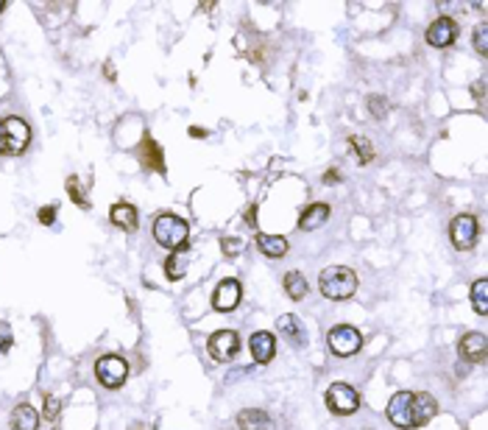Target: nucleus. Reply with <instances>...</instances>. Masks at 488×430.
Segmentation results:
<instances>
[{"label": "nucleus", "instance_id": "f704fd0d", "mask_svg": "<svg viewBox=\"0 0 488 430\" xmlns=\"http://www.w3.org/2000/svg\"><path fill=\"white\" fill-rule=\"evenodd\" d=\"M106 78L115 81V67H112V64H106Z\"/></svg>", "mask_w": 488, "mask_h": 430}, {"label": "nucleus", "instance_id": "72a5a7b5", "mask_svg": "<svg viewBox=\"0 0 488 430\" xmlns=\"http://www.w3.org/2000/svg\"><path fill=\"white\" fill-rule=\"evenodd\" d=\"M326 182H332V179H340V174L338 171H326V176H324Z\"/></svg>", "mask_w": 488, "mask_h": 430}, {"label": "nucleus", "instance_id": "f3484780", "mask_svg": "<svg viewBox=\"0 0 488 430\" xmlns=\"http://www.w3.org/2000/svg\"><path fill=\"white\" fill-rule=\"evenodd\" d=\"M36 428H39V414L28 403H20L11 411V430H36Z\"/></svg>", "mask_w": 488, "mask_h": 430}, {"label": "nucleus", "instance_id": "1a4fd4ad", "mask_svg": "<svg viewBox=\"0 0 488 430\" xmlns=\"http://www.w3.org/2000/svg\"><path fill=\"white\" fill-rule=\"evenodd\" d=\"M450 237H452V243H455L458 249H464V251L472 249L475 240H478V218L469 213L452 218V223H450Z\"/></svg>", "mask_w": 488, "mask_h": 430}, {"label": "nucleus", "instance_id": "f257e3e1", "mask_svg": "<svg viewBox=\"0 0 488 430\" xmlns=\"http://www.w3.org/2000/svg\"><path fill=\"white\" fill-rule=\"evenodd\" d=\"M436 414H438V403L433 400V394H424V391H399L388 403L391 425L402 430L424 428Z\"/></svg>", "mask_w": 488, "mask_h": 430}, {"label": "nucleus", "instance_id": "2eb2a0df", "mask_svg": "<svg viewBox=\"0 0 488 430\" xmlns=\"http://www.w3.org/2000/svg\"><path fill=\"white\" fill-rule=\"evenodd\" d=\"M109 221H112L115 226L126 229V232H134V229H137V223H140V218H137V210H134L131 204H126V202H117V204H112V210H109Z\"/></svg>", "mask_w": 488, "mask_h": 430}, {"label": "nucleus", "instance_id": "393cba45", "mask_svg": "<svg viewBox=\"0 0 488 430\" xmlns=\"http://www.w3.org/2000/svg\"><path fill=\"white\" fill-rule=\"evenodd\" d=\"M368 112L374 118H385L388 115V101L382 95H368Z\"/></svg>", "mask_w": 488, "mask_h": 430}, {"label": "nucleus", "instance_id": "ddd939ff", "mask_svg": "<svg viewBox=\"0 0 488 430\" xmlns=\"http://www.w3.org/2000/svg\"><path fill=\"white\" fill-rule=\"evenodd\" d=\"M248 349H251V355H254L257 363H268L276 355V338L268 330H259V333H254L248 338Z\"/></svg>", "mask_w": 488, "mask_h": 430}, {"label": "nucleus", "instance_id": "4468645a", "mask_svg": "<svg viewBox=\"0 0 488 430\" xmlns=\"http://www.w3.org/2000/svg\"><path fill=\"white\" fill-rule=\"evenodd\" d=\"M140 160H143L145 168H151V171H157V174H165V157H162V148L157 146V140H154L151 134H145L143 143H140Z\"/></svg>", "mask_w": 488, "mask_h": 430}, {"label": "nucleus", "instance_id": "dca6fc26", "mask_svg": "<svg viewBox=\"0 0 488 430\" xmlns=\"http://www.w3.org/2000/svg\"><path fill=\"white\" fill-rule=\"evenodd\" d=\"M276 327H279V333H282L293 347H304V344H307V333H304L299 316H282V319L276 321Z\"/></svg>", "mask_w": 488, "mask_h": 430}, {"label": "nucleus", "instance_id": "c9c22d12", "mask_svg": "<svg viewBox=\"0 0 488 430\" xmlns=\"http://www.w3.org/2000/svg\"><path fill=\"white\" fill-rule=\"evenodd\" d=\"M245 218H248V223L254 226V207H248V213H245Z\"/></svg>", "mask_w": 488, "mask_h": 430}, {"label": "nucleus", "instance_id": "cd10ccee", "mask_svg": "<svg viewBox=\"0 0 488 430\" xmlns=\"http://www.w3.org/2000/svg\"><path fill=\"white\" fill-rule=\"evenodd\" d=\"M475 48H478V53L488 56V25H478V31H475Z\"/></svg>", "mask_w": 488, "mask_h": 430}, {"label": "nucleus", "instance_id": "f03ea898", "mask_svg": "<svg viewBox=\"0 0 488 430\" xmlns=\"http://www.w3.org/2000/svg\"><path fill=\"white\" fill-rule=\"evenodd\" d=\"M318 288L326 299L332 302H343V299H352L354 291H357V274L346 265H329L321 271L318 277Z\"/></svg>", "mask_w": 488, "mask_h": 430}, {"label": "nucleus", "instance_id": "5701e85b", "mask_svg": "<svg viewBox=\"0 0 488 430\" xmlns=\"http://www.w3.org/2000/svg\"><path fill=\"white\" fill-rule=\"evenodd\" d=\"M472 307L480 313V316H488V279H478L472 285Z\"/></svg>", "mask_w": 488, "mask_h": 430}, {"label": "nucleus", "instance_id": "6ab92c4d", "mask_svg": "<svg viewBox=\"0 0 488 430\" xmlns=\"http://www.w3.org/2000/svg\"><path fill=\"white\" fill-rule=\"evenodd\" d=\"M257 246H259V251L265 257H273V260L287 254V237H282V235H259Z\"/></svg>", "mask_w": 488, "mask_h": 430}, {"label": "nucleus", "instance_id": "473e14b6", "mask_svg": "<svg viewBox=\"0 0 488 430\" xmlns=\"http://www.w3.org/2000/svg\"><path fill=\"white\" fill-rule=\"evenodd\" d=\"M190 134H193V137H204L207 132H204V129H199V126H193V129H190Z\"/></svg>", "mask_w": 488, "mask_h": 430}, {"label": "nucleus", "instance_id": "b1692460", "mask_svg": "<svg viewBox=\"0 0 488 430\" xmlns=\"http://www.w3.org/2000/svg\"><path fill=\"white\" fill-rule=\"evenodd\" d=\"M165 271H168V279H182V277H185V257L179 260V249H176V251L168 257Z\"/></svg>", "mask_w": 488, "mask_h": 430}, {"label": "nucleus", "instance_id": "6e6552de", "mask_svg": "<svg viewBox=\"0 0 488 430\" xmlns=\"http://www.w3.org/2000/svg\"><path fill=\"white\" fill-rule=\"evenodd\" d=\"M3 129H6V154H22L31 143L28 123L20 118H3Z\"/></svg>", "mask_w": 488, "mask_h": 430}, {"label": "nucleus", "instance_id": "e433bc0d", "mask_svg": "<svg viewBox=\"0 0 488 430\" xmlns=\"http://www.w3.org/2000/svg\"><path fill=\"white\" fill-rule=\"evenodd\" d=\"M3 8H6V0H0V11H3Z\"/></svg>", "mask_w": 488, "mask_h": 430}, {"label": "nucleus", "instance_id": "f8f14e48", "mask_svg": "<svg viewBox=\"0 0 488 430\" xmlns=\"http://www.w3.org/2000/svg\"><path fill=\"white\" fill-rule=\"evenodd\" d=\"M488 352V341L483 333H466L458 344V355L466 361V363H483Z\"/></svg>", "mask_w": 488, "mask_h": 430}, {"label": "nucleus", "instance_id": "c85d7f7f", "mask_svg": "<svg viewBox=\"0 0 488 430\" xmlns=\"http://www.w3.org/2000/svg\"><path fill=\"white\" fill-rule=\"evenodd\" d=\"M221 249H224V254H229V257H238V254L243 251V240H235V237H224V240H221Z\"/></svg>", "mask_w": 488, "mask_h": 430}, {"label": "nucleus", "instance_id": "2f4dec72", "mask_svg": "<svg viewBox=\"0 0 488 430\" xmlns=\"http://www.w3.org/2000/svg\"><path fill=\"white\" fill-rule=\"evenodd\" d=\"M0 154H6V129H3V120H0Z\"/></svg>", "mask_w": 488, "mask_h": 430}, {"label": "nucleus", "instance_id": "a878e982", "mask_svg": "<svg viewBox=\"0 0 488 430\" xmlns=\"http://www.w3.org/2000/svg\"><path fill=\"white\" fill-rule=\"evenodd\" d=\"M67 193H70V199H73L78 207H87V199H84V193H81L78 176H70V179H67Z\"/></svg>", "mask_w": 488, "mask_h": 430}, {"label": "nucleus", "instance_id": "c756f323", "mask_svg": "<svg viewBox=\"0 0 488 430\" xmlns=\"http://www.w3.org/2000/svg\"><path fill=\"white\" fill-rule=\"evenodd\" d=\"M14 344V335H11V327L6 321H0V352H8Z\"/></svg>", "mask_w": 488, "mask_h": 430}, {"label": "nucleus", "instance_id": "20e7f679", "mask_svg": "<svg viewBox=\"0 0 488 430\" xmlns=\"http://www.w3.org/2000/svg\"><path fill=\"white\" fill-rule=\"evenodd\" d=\"M326 405L338 417H352L360 408V394L349 383H332L326 389Z\"/></svg>", "mask_w": 488, "mask_h": 430}, {"label": "nucleus", "instance_id": "aec40b11", "mask_svg": "<svg viewBox=\"0 0 488 430\" xmlns=\"http://www.w3.org/2000/svg\"><path fill=\"white\" fill-rule=\"evenodd\" d=\"M326 218H329V204L318 202V204L304 207V213H301V218H299V226H301V229H318Z\"/></svg>", "mask_w": 488, "mask_h": 430}, {"label": "nucleus", "instance_id": "7c9ffc66", "mask_svg": "<svg viewBox=\"0 0 488 430\" xmlns=\"http://www.w3.org/2000/svg\"><path fill=\"white\" fill-rule=\"evenodd\" d=\"M36 218H39V223L50 226V223L56 221V204H48V207H42V210L36 213Z\"/></svg>", "mask_w": 488, "mask_h": 430}, {"label": "nucleus", "instance_id": "412c9836", "mask_svg": "<svg viewBox=\"0 0 488 430\" xmlns=\"http://www.w3.org/2000/svg\"><path fill=\"white\" fill-rule=\"evenodd\" d=\"M285 291H287V296L290 299H304L307 296V279H304V274H299V271H287L285 274Z\"/></svg>", "mask_w": 488, "mask_h": 430}, {"label": "nucleus", "instance_id": "9d476101", "mask_svg": "<svg viewBox=\"0 0 488 430\" xmlns=\"http://www.w3.org/2000/svg\"><path fill=\"white\" fill-rule=\"evenodd\" d=\"M458 39V22L452 17H438L430 28H427V42L433 48H447Z\"/></svg>", "mask_w": 488, "mask_h": 430}, {"label": "nucleus", "instance_id": "a211bd4d", "mask_svg": "<svg viewBox=\"0 0 488 430\" xmlns=\"http://www.w3.org/2000/svg\"><path fill=\"white\" fill-rule=\"evenodd\" d=\"M238 428L241 430H273V422L265 411H257V408H248L238 414Z\"/></svg>", "mask_w": 488, "mask_h": 430}, {"label": "nucleus", "instance_id": "4be33fe9", "mask_svg": "<svg viewBox=\"0 0 488 430\" xmlns=\"http://www.w3.org/2000/svg\"><path fill=\"white\" fill-rule=\"evenodd\" d=\"M349 143H352V151L357 157V165H368L374 160V146L368 137H349Z\"/></svg>", "mask_w": 488, "mask_h": 430}, {"label": "nucleus", "instance_id": "423d86ee", "mask_svg": "<svg viewBox=\"0 0 488 430\" xmlns=\"http://www.w3.org/2000/svg\"><path fill=\"white\" fill-rule=\"evenodd\" d=\"M95 375L98 380L106 386V389H120L129 377V363L117 355H103L98 363H95Z\"/></svg>", "mask_w": 488, "mask_h": 430}, {"label": "nucleus", "instance_id": "0eeeda50", "mask_svg": "<svg viewBox=\"0 0 488 430\" xmlns=\"http://www.w3.org/2000/svg\"><path fill=\"white\" fill-rule=\"evenodd\" d=\"M207 349H210V355H213L215 361L227 363V361H232V358L241 352V335H238L235 330H218V333L210 338Z\"/></svg>", "mask_w": 488, "mask_h": 430}, {"label": "nucleus", "instance_id": "7ed1b4c3", "mask_svg": "<svg viewBox=\"0 0 488 430\" xmlns=\"http://www.w3.org/2000/svg\"><path fill=\"white\" fill-rule=\"evenodd\" d=\"M151 232H154V240L165 249H185L187 237H190V226L185 218L173 213H162L154 218L151 223Z\"/></svg>", "mask_w": 488, "mask_h": 430}, {"label": "nucleus", "instance_id": "39448f33", "mask_svg": "<svg viewBox=\"0 0 488 430\" xmlns=\"http://www.w3.org/2000/svg\"><path fill=\"white\" fill-rule=\"evenodd\" d=\"M326 344H329L332 355H338V358H349V355H354V352L363 347V335H360L354 327H349V324H338V327L329 330Z\"/></svg>", "mask_w": 488, "mask_h": 430}, {"label": "nucleus", "instance_id": "bb28decb", "mask_svg": "<svg viewBox=\"0 0 488 430\" xmlns=\"http://www.w3.org/2000/svg\"><path fill=\"white\" fill-rule=\"evenodd\" d=\"M59 411H62V403H59V397L48 394V397H45V417H48L50 422H56V419H59Z\"/></svg>", "mask_w": 488, "mask_h": 430}, {"label": "nucleus", "instance_id": "9b49d317", "mask_svg": "<svg viewBox=\"0 0 488 430\" xmlns=\"http://www.w3.org/2000/svg\"><path fill=\"white\" fill-rule=\"evenodd\" d=\"M241 296H243V288H241V282L238 279H224L218 288H215V296H213V305H215V310H221V313H229V310H235L238 305H241Z\"/></svg>", "mask_w": 488, "mask_h": 430}]
</instances>
